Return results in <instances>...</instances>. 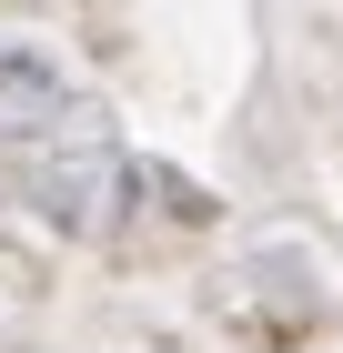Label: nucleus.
<instances>
[{"label": "nucleus", "instance_id": "nucleus-1", "mask_svg": "<svg viewBox=\"0 0 343 353\" xmlns=\"http://www.w3.org/2000/svg\"><path fill=\"white\" fill-rule=\"evenodd\" d=\"M0 152H10V182L41 222H61V232L121 222V192H132L121 132L101 101H81L61 81L51 51H0Z\"/></svg>", "mask_w": 343, "mask_h": 353}]
</instances>
